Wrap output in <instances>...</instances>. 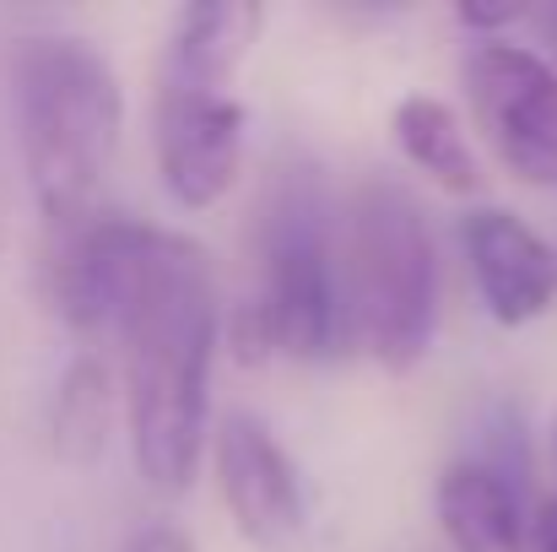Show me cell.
<instances>
[{
	"instance_id": "obj_1",
	"label": "cell",
	"mask_w": 557,
	"mask_h": 552,
	"mask_svg": "<svg viewBox=\"0 0 557 552\" xmlns=\"http://www.w3.org/2000/svg\"><path fill=\"white\" fill-rule=\"evenodd\" d=\"M114 336L136 466L147 488L185 493L206 444V379L216 353V282L195 238L131 222Z\"/></svg>"
},
{
	"instance_id": "obj_2",
	"label": "cell",
	"mask_w": 557,
	"mask_h": 552,
	"mask_svg": "<svg viewBox=\"0 0 557 552\" xmlns=\"http://www.w3.org/2000/svg\"><path fill=\"white\" fill-rule=\"evenodd\" d=\"M22 163L44 222L98 211V189L120 158L125 93L114 65L71 33L22 38L11 60Z\"/></svg>"
},
{
	"instance_id": "obj_3",
	"label": "cell",
	"mask_w": 557,
	"mask_h": 552,
	"mask_svg": "<svg viewBox=\"0 0 557 552\" xmlns=\"http://www.w3.org/2000/svg\"><path fill=\"white\" fill-rule=\"evenodd\" d=\"M347 298L358 336L389 373H411L438 326V249L417 200L373 180L347 211Z\"/></svg>"
},
{
	"instance_id": "obj_4",
	"label": "cell",
	"mask_w": 557,
	"mask_h": 552,
	"mask_svg": "<svg viewBox=\"0 0 557 552\" xmlns=\"http://www.w3.org/2000/svg\"><path fill=\"white\" fill-rule=\"evenodd\" d=\"M342 326V287L331 260V233L320 195L309 184H282L265 211L260 282L238 315L244 358H325Z\"/></svg>"
},
{
	"instance_id": "obj_5",
	"label": "cell",
	"mask_w": 557,
	"mask_h": 552,
	"mask_svg": "<svg viewBox=\"0 0 557 552\" xmlns=\"http://www.w3.org/2000/svg\"><path fill=\"white\" fill-rule=\"evenodd\" d=\"M466 103L476 114V131L487 136L493 158L515 180L557 189V65L547 54L509 44V38H476L460 60Z\"/></svg>"
},
{
	"instance_id": "obj_6",
	"label": "cell",
	"mask_w": 557,
	"mask_h": 552,
	"mask_svg": "<svg viewBox=\"0 0 557 552\" xmlns=\"http://www.w3.org/2000/svg\"><path fill=\"white\" fill-rule=\"evenodd\" d=\"M152 152L163 189L185 206H216L244 163V103L216 87H180L158 82L152 98Z\"/></svg>"
},
{
	"instance_id": "obj_7",
	"label": "cell",
	"mask_w": 557,
	"mask_h": 552,
	"mask_svg": "<svg viewBox=\"0 0 557 552\" xmlns=\"http://www.w3.org/2000/svg\"><path fill=\"white\" fill-rule=\"evenodd\" d=\"M211 461H216V488H222V504H227L238 537H249L255 548H276L304 526L298 471L260 417L227 412L216 422Z\"/></svg>"
},
{
	"instance_id": "obj_8",
	"label": "cell",
	"mask_w": 557,
	"mask_h": 552,
	"mask_svg": "<svg viewBox=\"0 0 557 552\" xmlns=\"http://www.w3.org/2000/svg\"><path fill=\"white\" fill-rule=\"evenodd\" d=\"M476 293L498 326H531L557 304V249L509 206H476L460 222Z\"/></svg>"
},
{
	"instance_id": "obj_9",
	"label": "cell",
	"mask_w": 557,
	"mask_h": 552,
	"mask_svg": "<svg viewBox=\"0 0 557 552\" xmlns=\"http://www.w3.org/2000/svg\"><path fill=\"white\" fill-rule=\"evenodd\" d=\"M438 526L455 552H525L531 526L509 477L487 461H455L438 477Z\"/></svg>"
},
{
	"instance_id": "obj_10",
	"label": "cell",
	"mask_w": 557,
	"mask_h": 552,
	"mask_svg": "<svg viewBox=\"0 0 557 552\" xmlns=\"http://www.w3.org/2000/svg\"><path fill=\"white\" fill-rule=\"evenodd\" d=\"M265 11L255 0H200L174 16L158 82H180V87H216L227 93L233 71L244 65L255 33H260Z\"/></svg>"
},
{
	"instance_id": "obj_11",
	"label": "cell",
	"mask_w": 557,
	"mask_h": 552,
	"mask_svg": "<svg viewBox=\"0 0 557 552\" xmlns=\"http://www.w3.org/2000/svg\"><path fill=\"white\" fill-rule=\"evenodd\" d=\"M114 401H125V390H114V368L98 353H76L60 384H54V406H49V444L60 461L87 466L103 455L109 444V422H114Z\"/></svg>"
},
{
	"instance_id": "obj_12",
	"label": "cell",
	"mask_w": 557,
	"mask_h": 552,
	"mask_svg": "<svg viewBox=\"0 0 557 552\" xmlns=\"http://www.w3.org/2000/svg\"><path fill=\"white\" fill-rule=\"evenodd\" d=\"M389 131H395L400 152H406V158H411V163H417L433 184L460 189V195L482 184L476 158H471V147H466V136H460L455 114H449L438 98H428V93L400 98V103H395V114H389Z\"/></svg>"
},
{
	"instance_id": "obj_13",
	"label": "cell",
	"mask_w": 557,
	"mask_h": 552,
	"mask_svg": "<svg viewBox=\"0 0 557 552\" xmlns=\"http://www.w3.org/2000/svg\"><path fill=\"white\" fill-rule=\"evenodd\" d=\"M455 16H460V27H476L482 38H498L509 22L531 16V5H460Z\"/></svg>"
},
{
	"instance_id": "obj_14",
	"label": "cell",
	"mask_w": 557,
	"mask_h": 552,
	"mask_svg": "<svg viewBox=\"0 0 557 552\" xmlns=\"http://www.w3.org/2000/svg\"><path fill=\"white\" fill-rule=\"evenodd\" d=\"M125 552H195L189 548L185 531H174V526H147V531H136Z\"/></svg>"
},
{
	"instance_id": "obj_15",
	"label": "cell",
	"mask_w": 557,
	"mask_h": 552,
	"mask_svg": "<svg viewBox=\"0 0 557 552\" xmlns=\"http://www.w3.org/2000/svg\"><path fill=\"white\" fill-rule=\"evenodd\" d=\"M531 552H557V499H547L531 520Z\"/></svg>"
},
{
	"instance_id": "obj_16",
	"label": "cell",
	"mask_w": 557,
	"mask_h": 552,
	"mask_svg": "<svg viewBox=\"0 0 557 552\" xmlns=\"http://www.w3.org/2000/svg\"><path fill=\"white\" fill-rule=\"evenodd\" d=\"M536 16V27L547 33V44H553V54H557V5H542V11H531Z\"/></svg>"
},
{
	"instance_id": "obj_17",
	"label": "cell",
	"mask_w": 557,
	"mask_h": 552,
	"mask_svg": "<svg viewBox=\"0 0 557 552\" xmlns=\"http://www.w3.org/2000/svg\"><path fill=\"white\" fill-rule=\"evenodd\" d=\"M553 450H557V428H553Z\"/></svg>"
}]
</instances>
